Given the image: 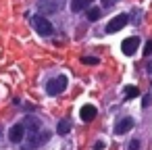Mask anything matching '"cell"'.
Here are the masks:
<instances>
[{"label": "cell", "instance_id": "1", "mask_svg": "<svg viewBox=\"0 0 152 150\" xmlns=\"http://www.w3.org/2000/svg\"><path fill=\"white\" fill-rule=\"evenodd\" d=\"M25 144H23V150H36L38 146H42V144H46L48 140H50V131H29V133H25Z\"/></svg>", "mask_w": 152, "mask_h": 150}, {"label": "cell", "instance_id": "2", "mask_svg": "<svg viewBox=\"0 0 152 150\" xmlns=\"http://www.w3.org/2000/svg\"><path fill=\"white\" fill-rule=\"evenodd\" d=\"M67 90V77L65 75H58V77H54V79H50L48 83H46V92L50 94V96H58V94H63Z\"/></svg>", "mask_w": 152, "mask_h": 150}, {"label": "cell", "instance_id": "3", "mask_svg": "<svg viewBox=\"0 0 152 150\" xmlns=\"http://www.w3.org/2000/svg\"><path fill=\"white\" fill-rule=\"evenodd\" d=\"M31 23H34V27H36V31H38L40 36H52V34H54L52 23H50L46 17H42V15L34 17V19H31Z\"/></svg>", "mask_w": 152, "mask_h": 150}, {"label": "cell", "instance_id": "4", "mask_svg": "<svg viewBox=\"0 0 152 150\" xmlns=\"http://www.w3.org/2000/svg\"><path fill=\"white\" fill-rule=\"evenodd\" d=\"M129 23V15H125V13H121V15H117V17H113L108 23H106V34H115V31H121L125 25Z\"/></svg>", "mask_w": 152, "mask_h": 150}, {"label": "cell", "instance_id": "5", "mask_svg": "<svg viewBox=\"0 0 152 150\" xmlns=\"http://www.w3.org/2000/svg\"><path fill=\"white\" fill-rule=\"evenodd\" d=\"M137 46H140V38H137V36H131V38H125V40H123L121 50H123V54L131 56V54L137 50Z\"/></svg>", "mask_w": 152, "mask_h": 150}, {"label": "cell", "instance_id": "6", "mask_svg": "<svg viewBox=\"0 0 152 150\" xmlns=\"http://www.w3.org/2000/svg\"><path fill=\"white\" fill-rule=\"evenodd\" d=\"M23 138H25V127H23L21 123H17V125H13V127L9 129V140H11L13 144L23 142Z\"/></svg>", "mask_w": 152, "mask_h": 150}, {"label": "cell", "instance_id": "7", "mask_svg": "<svg viewBox=\"0 0 152 150\" xmlns=\"http://www.w3.org/2000/svg\"><path fill=\"white\" fill-rule=\"evenodd\" d=\"M131 127H133V119H131V117H123V119H119V121L115 123V133H117V135H123V133H127Z\"/></svg>", "mask_w": 152, "mask_h": 150}, {"label": "cell", "instance_id": "8", "mask_svg": "<svg viewBox=\"0 0 152 150\" xmlns=\"http://www.w3.org/2000/svg\"><path fill=\"white\" fill-rule=\"evenodd\" d=\"M61 4H63L61 0H38V7L42 13H54L61 9Z\"/></svg>", "mask_w": 152, "mask_h": 150}, {"label": "cell", "instance_id": "9", "mask_svg": "<svg viewBox=\"0 0 152 150\" xmlns=\"http://www.w3.org/2000/svg\"><path fill=\"white\" fill-rule=\"evenodd\" d=\"M96 115H98V110H96V106H92V104H83L81 110H79V117H81L86 123L92 121V119H96Z\"/></svg>", "mask_w": 152, "mask_h": 150}, {"label": "cell", "instance_id": "10", "mask_svg": "<svg viewBox=\"0 0 152 150\" xmlns=\"http://www.w3.org/2000/svg\"><path fill=\"white\" fill-rule=\"evenodd\" d=\"M21 125L25 127V133H29V131H38V129H40V121H38L36 117H27Z\"/></svg>", "mask_w": 152, "mask_h": 150}, {"label": "cell", "instance_id": "11", "mask_svg": "<svg viewBox=\"0 0 152 150\" xmlns=\"http://www.w3.org/2000/svg\"><path fill=\"white\" fill-rule=\"evenodd\" d=\"M92 0H71V11L73 13H81L83 9H90Z\"/></svg>", "mask_w": 152, "mask_h": 150}, {"label": "cell", "instance_id": "12", "mask_svg": "<svg viewBox=\"0 0 152 150\" xmlns=\"http://www.w3.org/2000/svg\"><path fill=\"white\" fill-rule=\"evenodd\" d=\"M69 131H71V121L69 119H61L58 125H56V133L58 135H67Z\"/></svg>", "mask_w": 152, "mask_h": 150}, {"label": "cell", "instance_id": "13", "mask_svg": "<svg viewBox=\"0 0 152 150\" xmlns=\"http://www.w3.org/2000/svg\"><path fill=\"white\" fill-rule=\"evenodd\" d=\"M100 17H102V11H100V9H96V7L88 9V19H90V21H98Z\"/></svg>", "mask_w": 152, "mask_h": 150}, {"label": "cell", "instance_id": "14", "mask_svg": "<svg viewBox=\"0 0 152 150\" xmlns=\"http://www.w3.org/2000/svg\"><path fill=\"white\" fill-rule=\"evenodd\" d=\"M125 96H127V98H135V96H140V90L133 88V86H127V88H125Z\"/></svg>", "mask_w": 152, "mask_h": 150}, {"label": "cell", "instance_id": "15", "mask_svg": "<svg viewBox=\"0 0 152 150\" xmlns=\"http://www.w3.org/2000/svg\"><path fill=\"white\" fill-rule=\"evenodd\" d=\"M100 2H102V9H113L119 0H100Z\"/></svg>", "mask_w": 152, "mask_h": 150}, {"label": "cell", "instance_id": "16", "mask_svg": "<svg viewBox=\"0 0 152 150\" xmlns=\"http://www.w3.org/2000/svg\"><path fill=\"white\" fill-rule=\"evenodd\" d=\"M144 54H146V56L152 54V40H148V42L144 44Z\"/></svg>", "mask_w": 152, "mask_h": 150}, {"label": "cell", "instance_id": "17", "mask_svg": "<svg viewBox=\"0 0 152 150\" xmlns=\"http://www.w3.org/2000/svg\"><path fill=\"white\" fill-rule=\"evenodd\" d=\"M129 150H140V140H131L129 142Z\"/></svg>", "mask_w": 152, "mask_h": 150}, {"label": "cell", "instance_id": "18", "mask_svg": "<svg viewBox=\"0 0 152 150\" xmlns=\"http://www.w3.org/2000/svg\"><path fill=\"white\" fill-rule=\"evenodd\" d=\"M150 102H152V96L146 94V96H144V106H150Z\"/></svg>", "mask_w": 152, "mask_h": 150}, {"label": "cell", "instance_id": "19", "mask_svg": "<svg viewBox=\"0 0 152 150\" xmlns=\"http://www.w3.org/2000/svg\"><path fill=\"white\" fill-rule=\"evenodd\" d=\"M83 63H98V59H94V56H83Z\"/></svg>", "mask_w": 152, "mask_h": 150}, {"label": "cell", "instance_id": "20", "mask_svg": "<svg viewBox=\"0 0 152 150\" xmlns=\"http://www.w3.org/2000/svg\"><path fill=\"white\" fill-rule=\"evenodd\" d=\"M102 148H104V142H100V140H98V142L94 144V150H102Z\"/></svg>", "mask_w": 152, "mask_h": 150}, {"label": "cell", "instance_id": "21", "mask_svg": "<svg viewBox=\"0 0 152 150\" xmlns=\"http://www.w3.org/2000/svg\"><path fill=\"white\" fill-rule=\"evenodd\" d=\"M148 71H150V73H152V63H150V65H148Z\"/></svg>", "mask_w": 152, "mask_h": 150}]
</instances>
